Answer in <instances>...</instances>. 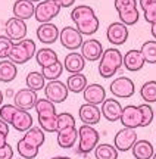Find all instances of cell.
I'll return each mask as SVG.
<instances>
[{"instance_id": "obj_16", "label": "cell", "mask_w": 156, "mask_h": 159, "mask_svg": "<svg viewBox=\"0 0 156 159\" xmlns=\"http://www.w3.org/2000/svg\"><path fill=\"white\" fill-rule=\"evenodd\" d=\"M81 55L82 57L88 61V62H96L100 59L102 53H103V46L102 43L96 39H90V40H86L82 41L81 44Z\"/></svg>"}, {"instance_id": "obj_45", "label": "cell", "mask_w": 156, "mask_h": 159, "mask_svg": "<svg viewBox=\"0 0 156 159\" xmlns=\"http://www.w3.org/2000/svg\"><path fill=\"white\" fill-rule=\"evenodd\" d=\"M5 144H7V136L3 134V133H0V148H3Z\"/></svg>"}, {"instance_id": "obj_11", "label": "cell", "mask_w": 156, "mask_h": 159, "mask_svg": "<svg viewBox=\"0 0 156 159\" xmlns=\"http://www.w3.org/2000/svg\"><path fill=\"white\" fill-rule=\"evenodd\" d=\"M110 91L116 97L128 99V97H131L134 94L136 85H134L133 80H130L128 77H118L110 83Z\"/></svg>"}, {"instance_id": "obj_32", "label": "cell", "mask_w": 156, "mask_h": 159, "mask_svg": "<svg viewBox=\"0 0 156 159\" xmlns=\"http://www.w3.org/2000/svg\"><path fill=\"white\" fill-rule=\"evenodd\" d=\"M140 96L146 103H156V81H146L140 89Z\"/></svg>"}, {"instance_id": "obj_13", "label": "cell", "mask_w": 156, "mask_h": 159, "mask_svg": "<svg viewBox=\"0 0 156 159\" xmlns=\"http://www.w3.org/2000/svg\"><path fill=\"white\" fill-rule=\"evenodd\" d=\"M37 91L31 90V89H21L13 94V105L19 109L24 111H29V109H34L35 102H37Z\"/></svg>"}, {"instance_id": "obj_14", "label": "cell", "mask_w": 156, "mask_h": 159, "mask_svg": "<svg viewBox=\"0 0 156 159\" xmlns=\"http://www.w3.org/2000/svg\"><path fill=\"white\" fill-rule=\"evenodd\" d=\"M119 121L125 128H134L136 130V128L141 127V112H140L139 106L127 105L125 108H122Z\"/></svg>"}, {"instance_id": "obj_19", "label": "cell", "mask_w": 156, "mask_h": 159, "mask_svg": "<svg viewBox=\"0 0 156 159\" xmlns=\"http://www.w3.org/2000/svg\"><path fill=\"white\" fill-rule=\"evenodd\" d=\"M82 97H84L86 103L102 105V102L106 99V91H105L103 85L93 83V84H87V87L82 91Z\"/></svg>"}, {"instance_id": "obj_50", "label": "cell", "mask_w": 156, "mask_h": 159, "mask_svg": "<svg viewBox=\"0 0 156 159\" xmlns=\"http://www.w3.org/2000/svg\"><path fill=\"white\" fill-rule=\"evenodd\" d=\"M152 159H156V152L153 153V156H152Z\"/></svg>"}, {"instance_id": "obj_29", "label": "cell", "mask_w": 156, "mask_h": 159, "mask_svg": "<svg viewBox=\"0 0 156 159\" xmlns=\"http://www.w3.org/2000/svg\"><path fill=\"white\" fill-rule=\"evenodd\" d=\"M66 87H68V91H72V93H81L84 91V89L87 87V77L84 74H71L68 78H66Z\"/></svg>"}, {"instance_id": "obj_49", "label": "cell", "mask_w": 156, "mask_h": 159, "mask_svg": "<svg viewBox=\"0 0 156 159\" xmlns=\"http://www.w3.org/2000/svg\"><path fill=\"white\" fill-rule=\"evenodd\" d=\"M33 3H38V2H41V0H31Z\"/></svg>"}, {"instance_id": "obj_42", "label": "cell", "mask_w": 156, "mask_h": 159, "mask_svg": "<svg viewBox=\"0 0 156 159\" xmlns=\"http://www.w3.org/2000/svg\"><path fill=\"white\" fill-rule=\"evenodd\" d=\"M139 5L143 11H146V9H149L150 6L156 5V0H139Z\"/></svg>"}, {"instance_id": "obj_9", "label": "cell", "mask_w": 156, "mask_h": 159, "mask_svg": "<svg viewBox=\"0 0 156 159\" xmlns=\"http://www.w3.org/2000/svg\"><path fill=\"white\" fill-rule=\"evenodd\" d=\"M59 41L68 50L75 52L82 44V34L74 27H65L59 31Z\"/></svg>"}, {"instance_id": "obj_28", "label": "cell", "mask_w": 156, "mask_h": 159, "mask_svg": "<svg viewBox=\"0 0 156 159\" xmlns=\"http://www.w3.org/2000/svg\"><path fill=\"white\" fill-rule=\"evenodd\" d=\"M18 75V68L13 62H11L9 59H3L0 61V81L2 83H11L16 78Z\"/></svg>"}, {"instance_id": "obj_48", "label": "cell", "mask_w": 156, "mask_h": 159, "mask_svg": "<svg viewBox=\"0 0 156 159\" xmlns=\"http://www.w3.org/2000/svg\"><path fill=\"white\" fill-rule=\"evenodd\" d=\"M3 105V93H2V90H0V106Z\"/></svg>"}, {"instance_id": "obj_7", "label": "cell", "mask_w": 156, "mask_h": 159, "mask_svg": "<svg viewBox=\"0 0 156 159\" xmlns=\"http://www.w3.org/2000/svg\"><path fill=\"white\" fill-rule=\"evenodd\" d=\"M60 9H62V6L58 0H41L35 6L34 18L40 24L50 22L53 18H56L59 15Z\"/></svg>"}, {"instance_id": "obj_37", "label": "cell", "mask_w": 156, "mask_h": 159, "mask_svg": "<svg viewBox=\"0 0 156 159\" xmlns=\"http://www.w3.org/2000/svg\"><path fill=\"white\" fill-rule=\"evenodd\" d=\"M114 6L118 13H122L131 9H137V0H115Z\"/></svg>"}, {"instance_id": "obj_21", "label": "cell", "mask_w": 156, "mask_h": 159, "mask_svg": "<svg viewBox=\"0 0 156 159\" xmlns=\"http://www.w3.org/2000/svg\"><path fill=\"white\" fill-rule=\"evenodd\" d=\"M145 57L141 55L140 50H136V49H131L128 50L124 56H122V65L125 66V69L131 71V72H137L145 66Z\"/></svg>"}, {"instance_id": "obj_2", "label": "cell", "mask_w": 156, "mask_h": 159, "mask_svg": "<svg viewBox=\"0 0 156 159\" xmlns=\"http://www.w3.org/2000/svg\"><path fill=\"white\" fill-rule=\"evenodd\" d=\"M0 119H3L6 124L12 125L15 130L21 133L29 130L34 124V119L28 111L16 108L13 103H5L0 106Z\"/></svg>"}, {"instance_id": "obj_4", "label": "cell", "mask_w": 156, "mask_h": 159, "mask_svg": "<svg viewBox=\"0 0 156 159\" xmlns=\"http://www.w3.org/2000/svg\"><path fill=\"white\" fill-rule=\"evenodd\" d=\"M99 74L105 80L112 78L122 66V53L115 47H109L103 50L99 59Z\"/></svg>"}, {"instance_id": "obj_35", "label": "cell", "mask_w": 156, "mask_h": 159, "mask_svg": "<svg viewBox=\"0 0 156 159\" xmlns=\"http://www.w3.org/2000/svg\"><path fill=\"white\" fill-rule=\"evenodd\" d=\"M16 149H18V153L21 155V158H24V159H34L38 155V150H40V149L28 144L27 142H24L22 139L18 142Z\"/></svg>"}, {"instance_id": "obj_36", "label": "cell", "mask_w": 156, "mask_h": 159, "mask_svg": "<svg viewBox=\"0 0 156 159\" xmlns=\"http://www.w3.org/2000/svg\"><path fill=\"white\" fill-rule=\"evenodd\" d=\"M140 112H141V127H149L153 121V109H152L150 103H141L139 106Z\"/></svg>"}, {"instance_id": "obj_30", "label": "cell", "mask_w": 156, "mask_h": 159, "mask_svg": "<svg viewBox=\"0 0 156 159\" xmlns=\"http://www.w3.org/2000/svg\"><path fill=\"white\" fill-rule=\"evenodd\" d=\"M94 156L96 159H118V150L114 144L102 143L94 148Z\"/></svg>"}, {"instance_id": "obj_22", "label": "cell", "mask_w": 156, "mask_h": 159, "mask_svg": "<svg viewBox=\"0 0 156 159\" xmlns=\"http://www.w3.org/2000/svg\"><path fill=\"white\" fill-rule=\"evenodd\" d=\"M86 68V59L82 57L81 53L78 52H71L65 56L64 61V69H66L69 74H78L82 72V69Z\"/></svg>"}, {"instance_id": "obj_12", "label": "cell", "mask_w": 156, "mask_h": 159, "mask_svg": "<svg viewBox=\"0 0 156 159\" xmlns=\"http://www.w3.org/2000/svg\"><path fill=\"white\" fill-rule=\"evenodd\" d=\"M27 31H28L27 24H25V21H22V19H18V18L12 16L6 21L5 33L12 41H19V40L25 39Z\"/></svg>"}, {"instance_id": "obj_39", "label": "cell", "mask_w": 156, "mask_h": 159, "mask_svg": "<svg viewBox=\"0 0 156 159\" xmlns=\"http://www.w3.org/2000/svg\"><path fill=\"white\" fill-rule=\"evenodd\" d=\"M74 125H75V118L69 112L58 114V130L66 128V127H74Z\"/></svg>"}, {"instance_id": "obj_17", "label": "cell", "mask_w": 156, "mask_h": 159, "mask_svg": "<svg viewBox=\"0 0 156 159\" xmlns=\"http://www.w3.org/2000/svg\"><path fill=\"white\" fill-rule=\"evenodd\" d=\"M37 39L43 44H53L59 39V28L52 22L40 24V27L35 31Z\"/></svg>"}, {"instance_id": "obj_47", "label": "cell", "mask_w": 156, "mask_h": 159, "mask_svg": "<svg viewBox=\"0 0 156 159\" xmlns=\"http://www.w3.org/2000/svg\"><path fill=\"white\" fill-rule=\"evenodd\" d=\"M52 159H71V158H68V156H55Z\"/></svg>"}, {"instance_id": "obj_24", "label": "cell", "mask_w": 156, "mask_h": 159, "mask_svg": "<svg viewBox=\"0 0 156 159\" xmlns=\"http://www.w3.org/2000/svg\"><path fill=\"white\" fill-rule=\"evenodd\" d=\"M34 9L35 6L31 0H16L13 3L12 12H13V16L15 18L27 21V19L34 16Z\"/></svg>"}, {"instance_id": "obj_18", "label": "cell", "mask_w": 156, "mask_h": 159, "mask_svg": "<svg viewBox=\"0 0 156 159\" xmlns=\"http://www.w3.org/2000/svg\"><path fill=\"white\" fill-rule=\"evenodd\" d=\"M78 116L82 121V124L87 125H96L102 118V112L97 108V105H91V103H84L80 106L78 111Z\"/></svg>"}, {"instance_id": "obj_20", "label": "cell", "mask_w": 156, "mask_h": 159, "mask_svg": "<svg viewBox=\"0 0 156 159\" xmlns=\"http://www.w3.org/2000/svg\"><path fill=\"white\" fill-rule=\"evenodd\" d=\"M102 116H105V119H108L109 122H115L119 119L121 116V112H122V106L121 103L118 102L116 99H105L102 102Z\"/></svg>"}, {"instance_id": "obj_15", "label": "cell", "mask_w": 156, "mask_h": 159, "mask_svg": "<svg viewBox=\"0 0 156 159\" xmlns=\"http://www.w3.org/2000/svg\"><path fill=\"white\" fill-rule=\"evenodd\" d=\"M106 37L108 41L114 46L125 44L128 40V27L122 22H112L106 30Z\"/></svg>"}, {"instance_id": "obj_41", "label": "cell", "mask_w": 156, "mask_h": 159, "mask_svg": "<svg viewBox=\"0 0 156 159\" xmlns=\"http://www.w3.org/2000/svg\"><path fill=\"white\" fill-rule=\"evenodd\" d=\"M13 158V149L7 143L3 148H0V159H12Z\"/></svg>"}, {"instance_id": "obj_27", "label": "cell", "mask_w": 156, "mask_h": 159, "mask_svg": "<svg viewBox=\"0 0 156 159\" xmlns=\"http://www.w3.org/2000/svg\"><path fill=\"white\" fill-rule=\"evenodd\" d=\"M34 56H35L37 63L40 65L41 68H46V66H49V65H52V63L59 61L58 53L53 50V49H50V47H43L40 50H37Z\"/></svg>"}, {"instance_id": "obj_38", "label": "cell", "mask_w": 156, "mask_h": 159, "mask_svg": "<svg viewBox=\"0 0 156 159\" xmlns=\"http://www.w3.org/2000/svg\"><path fill=\"white\" fill-rule=\"evenodd\" d=\"M13 43L15 41H12L7 35H0V59H7Z\"/></svg>"}, {"instance_id": "obj_31", "label": "cell", "mask_w": 156, "mask_h": 159, "mask_svg": "<svg viewBox=\"0 0 156 159\" xmlns=\"http://www.w3.org/2000/svg\"><path fill=\"white\" fill-rule=\"evenodd\" d=\"M25 83H27V87H28V89H31V90H34V91H40V90H43L44 85H46V78H44L43 74L38 72V71H31V72L27 75Z\"/></svg>"}, {"instance_id": "obj_44", "label": "cell", "mask_w": 156, "mask_h": 159, "mask_svg": "<svg viewBox=\"0 0 156 159\" xmlns=\"http://www.w3.org/2000/svg\"><path fill=\"white\" fill-rule=\"evenodd\" d=\"M62 7H71V6L75 3V0H58Z\"/></svg>"}, {"instance_id": "obj_34", "label": "cell", "mask_w": 156, "mask_h": 159, "mask_svg": "<svg viewBox=\"0 0 156 159\" xmlns=\"http://www.w3.org/2000/svg\"><path fill=\"white\" fill-rule=\"evenodd\" d=\"M62 72H64V63H60L59 61L52 63V65H49V66H46V68H41L43 77L46 80H49V81L58 80L59 77L62 75Z\"/></svg>"}, {"instance_id": "obj_40", "label": "cell", "mask_w": 156, "mask_h": 159, "mask_svg": "<svg viewBox=\"0 0 156 159\" xmlns=\"http://www.w3.org/2000/svg\"><path fill=\"white\" fill-rule=\"evenodd\" d=\"M145 19H146V22H149V24L156 22V5L150 6L149 9L145 11Z\"/></svg>"}, {"instance_id": "obj_3", "label": "cell", "mask_w": 156, "mask_h": 159, "mask_svg": "<svg viewBox=\"0 0 156 159\" xmlns=\"http://www.w3.org/2000/svg\"><path fill=\"white\" fill-rule=\"evenodd\" d=\"M35 112L38 115V125L46 133H56L58 131V114L55 103L44 99H37L35 102Z\"/></svg>"}, {"instance_id": "obj_46", "label": "cell", "mask_w": 156, "mask_h": 159, "mask_svg": "<svg viewBox=\"0 0 156 159\" xmlns=\"http://www.w3.org/2000/svg\"><path fill=\"white\" fill-rule=\"evenodd\" d=\"M152 25V28H150V33H152V35L155 37V40H156V22H153V24H150Z\"/></svg>"}, {"instance_id": "obj_1", "label": "cell", "mask_w": 156, "mask_h": 159, "mask_svg": "<svg viewBox=\"0 0 156 159\" xmlns=\"http://www.w3.org/2000/svg\"><path fill=\"white\" fill-rule=\"evenodd\" d=\"M71 19L75 24V28L82 35H93L99 30V18L91 6L78 5L71 12Z\"/></svg>"}, {"instance_id": "obj_10", "label": "cell", "mask_w": 156, "mask_h": 159, "mask_svg": "<svg viewBox=\"0 0 156 159\" xmlns=\"http://www.w3.org/2000/svg\"><path fill=\"white\" fill-rule=\"evenodd\" d=\"M137 142V133L134 128H122L115 134L114 139V146L116 148L118 152H127L131 150L134 143Z\"/></svg>"}, {"instance_id": "obj_25", "label": "cell", "mask_w": 156, "mask_h": 159, "mask_svg": "<svg viewBox=\"0 0 156 159\" xmlns=\"http://www.w3.org/2000/svg\"><path fill=\"white\" fill-rule=\"evenodd\" d=\"M131 150H133V156L136 159H152L155 153V149L149 140H137L131 148Z\"/></svg>"}, {"instance_id": "obj_26", "label": "cell", "mask_w": 156, "mask_h": 159, "mask_svg": "<svg viewBox=\"0 0 156 159\" xmlns=\"http://www.w3.org/2000/svg\"><path fill=\"white\" fill-rule=\"evenodd\" d=\"M22 140L31 144V146H34V148L40 149L46 142V136H44V131L41 130L40 127H31L29 130L25 131Z\"/></svg>"}, {"instance_id": "obj_43", "label": "cell", "mask_w": 156, "mask_h": 159, "mask_svg": "<svg viewBox=\"0 0 156 159\" xmlns=\"http://www.w3.org/2000/svg\"><path fill=\"white\" fill-rule=\"evenodd\" d=\"M0 133H3V134H9V124H6L3 119H0Z\"/></svg>"}, {"instance_id": "obj_8", "label": "cell", "mask_w": 156, "mask_h": 159, "mask_svg": "<svg viewBox=\"0 0 156 159\" xmlns=\"http://www.w3.org/2000/svg\"><path fill=\"white\" fill-rule=\"evenodd\" d=\"M44 96H46L47 100H50L52 103H64L66 99H68V87L65 83L59 81V80H53V81H49L46 85H44Z\"/></svg>"}, {"instance_id": "obj_33", "label": "cell", "mask_w": 156, "mask_h": 159, "mask_svg": "<svg viewBox=\"0 0 156 159\" xmlns=\"http://www.w3.org/2000/svg\"><path fill=\"white\" fill-rule=\"evenodd\" d=\"M140 52H141V55L145 57V62L155 65L156 63V40L145 41V43L141 44Z\"/></svg>"}, {"instance_id": "obj_23", "label": "cell", "mask_w": 156, "mask_h": 159, "mask_svg": "<svg viewBox=\"0 0 156 159\" xmlns=\"http://www.w3.org/2000/svg\"><path fill=\"white\" fill-rule=\"evenodd\" d=\"M58 133V144L62 149H71L75 144L77 139H78V130L77 127H66V128H60L56 131Z\"/></svg>"}, {"instance_id": "obj_51", "label": "cell", "mask_w": 156, "mask_h": 159, "mask_svg": "<svg viewBox=\"0 0 156 159\" xmlns=\"http://www.w3.org/2000/svg\"><path fill=\"white\" fill-rule=\"evenodd\" d=\"M12 159H13V158H12ZM18 159H24V158H18Z\"/></svg>"}, {"instance_id": "obj_5", "label": "cell", "mask_w": 156, "mask_h": 159, "mask_svg": "<svg viewBox=\"0 0 156 159\" xmlns=\"http://www.w3.org/2000/svg\"><path fill=\"white\" fill-rule=\"evenodd\" d=\"M35 52H37V47H35L34 40L22 39L16 41V43H13L7 59L15 65H24V63H27L34 57Z\"/></svg>"}, {"instance_id": "obj_6", "label": "cell", "mask_w": 156, "mask_h": 159, "mask_svg": "<svg viewBox=\"0 0 156 159\" xmlns=\"http://www.w3.org/2000/svg\"><path fill=\"white\" fill-rule=\"evenodd\" d=\"M99 131L93 125L82 124L78 128V149L77 152L81 155H87L93 152L94 148L99 144Z\"/></svg>"}]
</instances>
